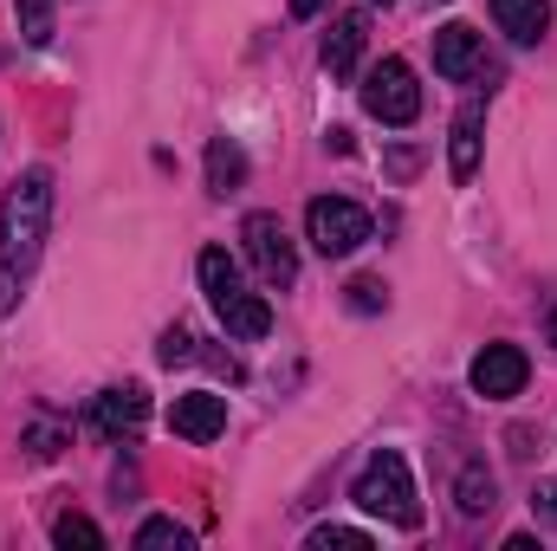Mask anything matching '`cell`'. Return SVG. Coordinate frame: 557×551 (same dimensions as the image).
<instances>
[{
	"label": "cell",
	"instance_id": "23",
	"mask_svg": "<svg viewBox=\"0 0 557 551\" xmlns=\"http://www.w3.org/2000/svg\"><path fill=\"white\" fill-rule=\"evenodd\" d=\"M532 513H539V519H552V526H557V480H545V487H539V500H532Z\"/></svg>",
	"mask_w": 557,
	"mask_h": 551
},
{
	"label": "cell",
	"instance_id": "19",
	"mask_svg": "<svg viewBox=\"0 0 557 551\" xmlns=\"http://www.w3.org/2000/svg\"><path fill=\"white\" fill-rule=\"evenodd\" d=\"M137 546H188V532L175 519H143L137 526Z\"/></svg>",
	"mask_w": 557,
	"mask_h": 551
},
{
	"label": "cell",
	"instance_id": "4",
	"mask_svg": "<svg viewBox=\"0 0 557 551\" xmlns=\"http://www.w3.org/2000/svg\"><path fill=\"white\" fill-rule=\"evenodd\" d=\"M305 241H311L324 260H344V254H357V247L370 241V215H363L357 201H344V195H318V201L305 208Z\"/></svg>",
	"mask_w": 557,
	"mask_h": 551
},
{
	"label": "cell",
	"instance_id": "14",
	"mask_svg": "<svg viewBox=\"0 0 557 551\" xmlns=\"http://www.w3.org/2000/svg\"><path fill=\"white\" fill-rule=\"evenodd\" d=\"M240 182H247V156H240V143L214 137L208 143V188H214V195H234Z\"/></svg>",
	"mask_w": 557,
	"mask_h": 551
},
{
	"label": "cell",
	"instance_id": "25",
	"mask_svg": "<svg viewBox=\"0 0 557 551\" xmlns=\"http://www.w3.org/2000/svg\"><path fill=\"white\" fill-rule=\"evenodd\" d=\"M311 13H324V0H292V20H311Z\"/></svg>",
	"mask_w": 557,
	"mask_h": 551
},
{
	"label": "cell",
	"instance_id": "27",
	"mask_svg": "<svg viewBox=\"0 0 557 551\" xmlns=\"http://www.w3.org/2000/svg\"><path fill=\"white\" fill-rule=\"evenodd\" d=\"M383 7H389V0H383Z\"/></svg>",
	"mask_w": 557,
	"mask_h": 551
},
{
	"label": "cell",
	"instance_id": "8",
	"mask_svg": "<svg viewBox=\"0 0 557 551\" xmlns=\"http://www.w3.org/2000/svg\"><path fill=\"white\" fill-rule=\"evenodd\" d=\"M143 421H149V396H143V383H117V390H104V396L91 403V428H98L104 441H137Z\"/></svg>",
	"mask_w": 557,
	"mask_h": 551
},
{
	"label": "cell",
	"instance_id": "26",
	"mask_svg": "<svg viewBox=\"0 0 557 551\" xmlns=\"http://www.w3.org/2000/svg\"><path fill=\"white\" fill-rule=\"evenodd\" d=\"M552 344H557V318H552Z\"/></svg>",
	"mask_w": 557,
	"mask_h": 551
},
{
	"label": "cell",
	"instance_id": "11",
	"mask_svg": "<svg viewBox=\"0 0 557 551\" xmlns=\"http://www.w3.org/2000/svg\"><path fill=\"white\" fill-rule=\"evenodd\" d=\"M363 46H370V20L363 13H337L331 33H324V72L331 78H350L357 59H363Z\"/></svg>",
	"mask_w": 557,
	"mask_h": 551
},
{
	"label": "cell",
	"instance_id": "21",
	"mask_svg": "<svg viewBox=\"0 0 557 551\" xmlns=\"http://www.w3.org/2000/svg\"><path fill=\"white\" fill-rule=\"evenodd\" d=\"M59 448H65V434H59V428H52V421H39V428H33V434H26V454H33V461H52V454H59Z\"/></svg>",
	"mask_w": 557,
	"mask_h": 551
},
{
	"label": "cell",
	"instance_id": "5",
	"mask_svg": "<svg viewBox=\"0 0 557 551\" xmlns=\"http://www.w3.org/2000/svg\"><path fill=\"white\" fill-rule=\"evenodd\" d=\"M363 111H370L376 124H416V118H421V85H416V72H409L403 59H383V65H370V78H363Z\"/></svg>",
	"mask_w": 557,
	"mask_h": 551
},
{
	"label": "cell",
	"instance_id": "9",
	"mask_svg": "<svg viewBox=\"0 0 557 551\" xmlns=\"http://www.w3.org/2000/svg\"><path fill=\"white\" fill-rule=\"evenodd\" d=\"M169 428H175L182 441H214V434L227 428V396H214V390H188V396H175Z\"/></svg>",
	"mask_w": 557,
	"mask_h": 551
},
{
	"label": "cell",
	"instance_id": "10",
	"mask_svg": "<svg viewBox=\"0 0 557 551\" xmlns=\"http://www.w3.org/2000/svg\"><path fill=\"white\" fill-rule=\"evenodd\" d=\"M480 65H486V46H480V33H473V26H460V20H454V26H441V33H434V72H441V78H454V85H460V78H473Z\"/></svg>",
	"mask_w": 557,
	"mask_h": 551
},
{
	"label": "cell",
	"instance_id": "7",
	"mask_svg": "<svg viewBox=\"0 0 557 551\" xmlns=\"http://www.w3.org/2000/svg\"><path fill=\"white\" fill-rule=\"evenodd\" d=\"M473 396H486V403H506V396H519L525 390V377H532V364H525V351L519 344H486L480 357H473Z\"/></svg>",
	"mask_w": 557,
	"mask_h": 551
},
{
	"label": "cell",
	"instance_id": "12",
	"mask_svg": "<svg viewBox=\"0 0 557 551\" xmlns=\"http://www.w3.org/2000/svg\"><path fill=\"white\" fill-rule=\"evenodd\" d=\"M480 131H486V105L473 98V105H460L454 143H447V175L454 182H473V169H480Z\"/></svg>",
	"mask_w": 557,
	"mask_h": 551
},
{
	"label": "cell",
	"instance_id": "24",
	"mask_svg": "<svg viewBox=\"0 0 557 551\" xmlns=\"http://www.w3.org/2000/svg\"><path fill=\"white\" fill-rule=\"evenodd\" d=\"M416 162H421L416 149H396V156H389V175H416Z\"/></svg>",
	"mask_w": 557,
	"mask_h": 551
},
{
	"label": "cell",
	"instance_id": "18",
	"mask_svg": "<svg viewBox=\"0 0 557 551\" xmlns=\"http://www.w3.org/2000/svg\"><path fill=\"white\" fill-rule=\"evenodd\" d=\"M350 305H357V311H383V305H389V285H383V279H350Z\"/></svg>",
	"mask_w": 557,
	"mask_h": 551
},
{
	"label": "cell",
	"instance_id": "13",
	"mask_svg": "<svg viewBox=\"0 0 557 551\" xmlns=\"http://www.w3.org/2000/svg\"><path fill=\"white\" fill-rule=\"evenodd\" d=\"M493 20H499V33H506L512 46H532V39H545L552 7H545V0H493Z\"/></svg>",
	"mask_w": 557,
	"mask_h": 551
},
{
	"label": "cell",
	"instance_id": "2",
	"mask_svg": "<svg viewBox=\"0 0 557 551\" xmlns=\"http://www.w3.org/2000/svg\"><path fill=\"white\" fill-rule=\"evenodd\" d=\"M195 273H201V292H208L214 318L227 325V338H247V344H253V338L273 331V305H267L260 292H247V279L227 260V247H208V254L195 260Z\"/></svg>",
	"mask_w": 557,
	"mask_h": 551
},
{
	"label": "cell",
	"instance_id": "15",
	"mask_svg": "<svg viewBox=\"0 0 557 551\" xmlns=\"http://www.w3.org/2000/svg\"><path fill=\"white\" fill-rule=\"evenodd\" d=\"M454 506H460L467 519L493 513V474H486V461H467V467H460V480H454Z\"/></svg>",
	"mask_w": 557,
	"mask_h": 551
},
{
	"label": "cell",
	"instance_id": "17",
	"mask_svg": "<svg viewBox=\"0 0 557 551\" xmlns=\"http://www.w3.org/2000/svg\"><path fill=\"white\" fill-rule=\"evenodd\" d=\"M52 539H59V546H104V532H98L85 513H65V519L52 526Z\"/></svg>",
	"mask_w": 557,
	"mask_h": 551
},
{
	"label": "cell",
	"instance_id": "6",
	"mask_svg": "<svg viewBox=\"0 0 557 551\" xmlns=\"http://www.w3.org/2000/svg\"><path fill=\"white\" fill-rule=\"evenodd\" d=\"M240 241H247V260L260 267V279L267 285H292L298 279V247H292V234H285V221L278 215H247L240 221Z\"/></svg>",
	"mask_w": 557,
	"mask_h": 551
},
{
	"label": "cell",
	"instance_id": "3",
	"mask_svg": "<svg viewBox=\"0 0 557 551\" xmlns=\"http://www.w3.org/2000/svg\"><path fill=\"white\" fill-rule=\"evenodd\" d=\"M350 500H357L363 513H376L383 526H403V532H416V526H421L416 480H409V461H403L396 448H383V454H370V461H363V474H357Z\"/></svg>",
	"mask_w": 557,
	"mask_h": 551
},
{
	"label": "cell",
	"instance_id": "1",
	"mask_svg": "<svg viewBox=\"0 0 557 551\" xmlns=\"http://www.w3.org/2000/svg\"><path fill=\"white\" fill-rule=\"evenodd\" d=\"M46 228H52V175L26 169V175H13V188L0 201V318L20 305L26 279L39 267Z\"/></svg>",
	"mask_w": 557,
	"mask_h": 551
},
{
	"label": "cell",
	"instance_id": "22",
	"mask_svg": "<svg viewBox=\"0 0 557 551\" xmlns=\"http://www.w3.org/2000/svg\"><path fill=\"white\" fill-rule=\"evenodd\" d=\"M311 546H318V551H331V546H350V551H363L370 539H363V532H350V526H318V532H311Z\"/></svg>",
	"mask_w": 557,
	"mask_h": 551
},
{
	"label": "cell",
	"instance_id": "16",
	"mask_svg": "<svg viewBox=\"0 0 557 551\" xmlns=\"http://www.w3.org/2000/svg\"><path fill=\"white\" fill-rule=\"evenodd\" d=\"M13 7H20V33L33 46H46L52 39V0H13Z\"/></svg>",
	"mask_w": 557,
	"mask_h": 551
},
{
	"label": "cell",
	"instance_id": "20",
	"mask_svg": "<svg viewBox=\"0 0 557 551\" xmlns=\"http://www.w3.org/2000/svg\"><path fill=\"white\" fill-rule=\"evenodd\" d=\"M156 357H162V364H188V357H195V338H188L182 325H169V331H162V351H156Z\"/></svg>",
	"mask_w": 557,
	"mask_h": 551
}]
</instances>
